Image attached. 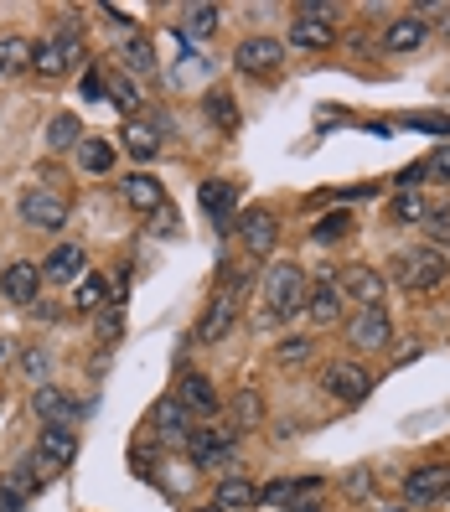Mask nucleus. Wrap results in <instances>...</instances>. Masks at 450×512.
<instances>
[{"label": "nucleus", "instance_id": "obj_42", "mask_svg": "<svg viewBox=\"0 0 450 512\" xmlns=\"http://www.w3.org/2000/svg\"><path fill=\"white\" fill-rule=\"evenodd\" d=\"M425 176H435V182H450V145H435V156L425 161Z\"/></svg>", "mask_w": 450, "mask_h": 512}, {"label": "nucleus", "instance_id": "obj_2", "mask_svg": "<svg viewBox=\"0 0 450 512\" xmlns=\"http://www.w3.org/2000/svg\"><path fill=\"white\" fill-rule=\"evenodd\" d=\"M394 280L404 285V290H435V285H445V275H450V259H445V249H430V244H419V249H404V254H394Z\"/></svg>", "mask_w": 450, "mask_h": 512}, {"label": "nucleus", "instance_id": "obj_47", "mask_svg": "<svg viewBox=\"0 0 450 512\" xmlns=\"http://www.w3.org/2000/svg\"><path fill=\"white\" fill-rule=\"evenodd\" d=\"M440 507H450V481H445V492H440Z\"/></svg>", "mask_w": 450, "mask_h": 512}, {"label": "nucleus", "instance_id": "obj_5", "mask_svg": "<svg viewBox=\"0 0 450 512\" xmlns=\"http://www.w3.org/2000/svg\"><path fill=\"white\" fill-rule=\"evenodd\" d=\"M321 388L326 394H332L337 404H363L368 394H373V378L357 368V363H332V368H321Z\"/></svg>", "mask_w": 450, "mask_h": 512}, {"label": "nucleus", "instance_id": "obj_48", "mask_svg": "<svg viewBox=\"0 0 450 512\" xmlns=\"http://www.w3.org/2000/svg\"><path fill=\"white\" fill-rule=\"evenodd\" d=\"M197 512H223V507H197Z\"/></svg>", "mask_w": 450, "mask_h": 512}, {"label": "nucleus", "instance_id": "obj_36", "mask_svg": "<svg viewBox=\"0 0 450 512\" xmlns=\"http://www.w3.org/2000/svg\"><path fill=\"white\" fill-rule=\"evenodd\" d=\"M419 228H425L430 249H445V244H450V202L430 207V213H425V223H419Z\"/></svg>", "mask_w": 450, "mask_h": 512}, {"label": "nucleus", "instance_id": "obj_21", "mask_svg": "<svg viewBox=\"0 0 450 512\" xmlns=\"http://www.w3.org/2000/svg\"><path fill=\"white\" fill-rule=\"evenodd\" d=\"M337 42V21H316V16H300L290 21V47H306V52H321Z\"/></svg>", "mask_w": 450, "mask_h": 512}, {"label": "nucleus", "instance_id": "obj_6", "mask_svg": "<svg viewBox=\"0 0 450 512\" xmlns=\"http://www.w3.org/2000/svg\"><path fill=\"white\" fill-rule=\"evenodd\" d=\"M388 337H394V321H388V311H383V306H363V311L352 316V326H347L352 352H383V347H388Z\"/></svg>", "mask_w": 450, "mask_h": 512}, {"label": "nucleus", "instance_id": "obj_13", "mask_svg": "<svg viewBox=\"0 0 450 512\" xmlns=\"http://www.w3.org/2000/svg\"><path fill=\"white\" fill-rule=\"evenodd\" d=\"M238 233H244V249L254 259H269V254H275V244H280V223H275L269 207H254V213L238 223Z\"/></svg>", "mask_w": 450, "mask_h": 512}, {"label": "nucleus", "instance_id": "obj_38", "mask_svg": "<svg viewBox=\"0 0 450 512\" xmlns=\"http://www.w3.org/2000/svg\"><path fill=\"white\" fill-rule=\"evenodd\" d=\"M311 352H316V347H311V337H285V342L275 347V357H280L285 368H300V363H311Z\"/></svg>", "mask_w": 450, "mask_h": 512}, {"label": "nucleus", "instance_id": "obj_3", "mask_svg": "<svg viewBox=\"0 0 450 512\" xmlns=\"http://www.w3.org/2000/svg\"><path fill=\"white\" fill-rule=\"evenodd\" d=\"M68 197L63 192H52V187H26L21 192V223L26 228H42V233H57V228H68Z\"/></svg>", "mask_w": 450, "mask_h": 512}, {"label": "nucleus", "instance_id": "obj_32", "mask_svg": "<svg viewBox=\"0 0 450 512\" xmlns=\"http://www.w3.org/2000/svg\"><path fill=\"white\" fill-rule=\"evenodd\" d=\"M347 233H352V213H326L311 228V244H342Z\"/></svg>", "mask_w": 450, "mask_h": 512}, {"label": "nucleus", "instance_id": "obj_8", "mask_svg": "<svg viewBox=\"0 0 450 512\" xmlns=\"http://www.w3.org/2000/svg\"><path fill=\"white\" fill-rule=\"evenodd\" d=\"M171 399L182 404L187 414H202V419H213L223 409V399H218V388H213V378H207V373H182V378H176V388H171Z\"/></svg>", "mask_w": 450, "mask_h": 512}, {"label": "nucleus", "instance_id": "obj_35", "mask_svg": "<svg viewBox=\"0 0 450 512\" xmlns=\"http://www.w3.org/2000/svg\"><path fill=\"white\" fill-rule=\"evenodd\" d=\"M388 213H394V223H414V228H419V223H425V213H430V202L419 197V192H399Z\"/></svg>", "mask_w": 450, "mask_h": 512}, {"label": "nucleus", "instance_id": "obj_33", "mask_svg": "<svg viewBox=\"0 0 450 512\" xmlns=\"http://www.w3.org/2000/svg\"><path fill=\"white\" fill-rule=\"evenodd\" d=\"M73 306H78V311H104V306H109L104 280H99V275H83V280L73 285Z\"/></svg>", "mask_w": 450, "mask_h": 512}, {"label": "nucleus", "instance_id": "obj_44", "mask_svg": "<svg viewBox=\"0 0 450 512\" xmlns=\"http://www.w3.org/2000/svg\"><path fill=\"white\" fill-rule=\"evenodd\" d=\"M378 187H342V192H332L337 202H357V197H373Z\"/></svg>", "mask_w": 450, "mask_h": 512}, {"label": "nucleus", "instance_id": "obj_28", "mask_svg": "<svg viewBox=\"0 0 450 512\" xmlns=\"http://www.w3.org/2000/svg\"><path fill=\"white\" fill-rule=\"evenodd\" d=\"M202 114L213 119L218 130H228V135L238 130V104H233V94H223V88H213V94L202 99Z\"/></svg>", "mask_w": 450, "mask_h": 512}, {"label": "nucleus", "instance_id": "obj_22", "mask_svg": "<svg viewBox=\"0 0 450 512\" xmlns=\"http://www.w3.org/2000/svg\"><path fill=\"white\" fill-rule=\"evenodd\" d=\"M342 295L352 300H363V306H378V295H383V275L368 264H347V275H342Z\"/></svg>", "mask_w": 450, "mask_h": 512}, {"label": "nucleus", "instance_id": "obj_10", "mask_svg": "<svg viewBox=\"0 0 450 512\" xmlns=\"http://www.w3.org/2000/svg\"><path fill=\"white\" fill-rule=\"evenodd\" d=\"M342 311H347L342 285H337L332 275H326V280H311V290H306V316H311V326H337Z\"/></svg>", "mask_w": 450, "mask_h": 512}, {"label": "nucleus", "instance_id": "obj_41", "mask_svg": "<svg viewBox=\"0 0 450 512\" xmlns=\"http://www.w3.org/2000/svg\"><path fill=\"white\" fill-rule=\"evenodd\" d=\"M404 125L409 130H430V135H450V119L445 114H409Z\"/></svg>", "mask_w": 450, "mask_h": 512}, {"label": "nucleus", "instance_id": "obj_49", "mask_svg": "<svg viewBox=\"0 0 450 512\" xmlns=\"http://www.w3.org/2000/svg\"><path fill=\"white\" fill-rule=\"evenodd\" d=\"M383 512H404V507H383Z\"/></svg>", "mask_w": 450, "mask_h": 512}, {"label": "nucleus", "instance_id": "obj_24", "mask_svg": "<svg viewBox=\"0 0 450 512\" xmlns=\"http://www.w3.org/2000/svg\"><path fill=\"white\" fill-rule=\"evenodd\" d=\"M150 425H156L161 435H171V440H187V435H192V430H187V425H192V414L176 404V399H161L156 409H150Z\"/></svg>", "mask_w": 450, "mask_h": 512}, {"label": "nucleus", "instance_id": "obj_4", "mask_svg": "<svg viewBox=\"0 0 450 512\" xmlns=\"http://www.w3.org/2000/svg\"><path fill=\"white\" fill-rule=\"evenodd\" d=\"M73 63H83V42L73 32H57V37L32 47V73L37 78H63Z\"/></svg>", "mask_w": 450, "mask_h": 512}, {"label": "nucleus", "instance_id": "obj_39", "mask_svg": "<svg viewBox=\"0 0 450 512\" xmlns=\"http://www.w3.org/2000/svg\"><path fill=\"white\" fill-rule=\"evenodd\" d=\"M21 373L42 388V383H47V373H52V352H47V347H32V352L21 357Z\"/></svg>", "mask_w": 450, "mask_h": 512}, {"label": "nucleus", "instance_id": "obj_19", "mask_svg": "<svg viewBox=\"0 0 450 512\" xmlns=\"http://www.w3.org/2000/svg\"><path fill=\"white\" fill-rule=\"evenodd\" d=\"M425 37H430V21L419 16V11H409V16H399V21H388L383 47H388V52H414Z\"/></svg>", "mask_w": 450, "mask_h": 512}, {"label": "nucleus", "instance_id": "obj_7", "mask_svg": "<svg viewBox=\"0 0 450 512\" xmlns=\"http://www.w3.org/2000/svg\"><path fill=\"white\" fill-rule=\"evenodd\" d=\"M233 63H238V73L269 78V73H280V63H285V42H275V37H249V42H238Z\"/></svg>", "mask_w": 450, "mask_h": 512}, {"label": "nucleus", "instance_id": "obj_18", "mask_svg": "<svg viewBox=\"0 0 450 512\" xmlns=\"http://www.w3.org/2000/svg\"><path fill=\"white\" fill-rule=\"evenodd\" d=\"M233 321H238V300H233V295H218L213 306L202 311V321H197L192 337H197V342H218V337H228V331H233Z\"/></svg>", "mask_w": 450, "mask_h": 512}, {"label": "nucleus", "instance_id": "obj_11", "mask_svg": "<svg viewBox=\"0 0 450 512\" xmlns=\"http://www.w3.org/2000/svg\"><path fill=\"white\" fill-rule=\"evenodd\" d=\"M37 290H42V264H32V259H16V264L0 269V295H6L11 306H32Z\"/></svg>", "mask_w": 450, "mask_h": 512}, {"label": "nucleus", "instance_id": "obj_37", "mask_svg": "<svg viewBox=\"0 0 450 512\" xmlns=\"http://www.w3.org/2000/svg\"><path fill=\"white\" fill-rule=\"evenodd\" d=\"M228 414L238 419V425H259V419H264V399H259V388H244V394H233Z\"/></svg>", "mask_w": 450, "mask_h": 512}, {"label": "nucleus", "instance_id": "obj_12", "mask_svg": "<svg viewBox=\"0 0 450 512\" xmlns=\"http://www.w3.org/2000/svg\"><path fill=\"white\" fill-rule=\"evenodd\" d=\"M445 481H450V466L445 461H430V466H414L404 476V502L409 507H425V502H440L445 492Z\"/></svg>", "mask_w": 450, "mask_h": 512}, {"label": "nucleus", "instance_id": "obj_30", "mask_svg": "<svg viewBox=\"0 0 450 512\" xmlns=\"http://www.w3.org/2000/svg\"><path fill=\"white\" fill-rule=\"evenodd\" d=\"M47 145L52 150H78L83 145V125H78L73 114H57L52 125H47Z\"/></svg>", "mask_w": 450, "mask_h": 512}, {"label": "nucleus", "instance_id": "obj_26", "mask_svg": "<svg viewBox=\"0 0 450 512\" xmlns=\"http://www.w3.org/2000/svg\"><path fill=\"white\" fill-rule=\"evenodd\" d=\"M119 63H125L130 73H156V47H150V37H119Z\"/></svg>", "mask_w": 450, "mask_h": 512}, {"label": "nucleus", "instance_id": "obj_34", "mask_svg": "<svg viewBox=\"0 0 450 512\" xmlns=\"http://www.w3.org/2000/svg\"><path fill=\"white\" fill-rule=\"evenodd\" d=\"M218 16H223L218 6H187V21H182V32H187L192 42H197V37H213V32H218Z\"/></svg>", "mask_w": 450, "mask_h": 512}, {"label": "nucleus", "instance_id": "obj_16", "mask_svg": "<svg viewBox=\"0 0 450 512\" xmlns=\"http://www.w3.org/2000/svg\"><path fill=\"white\" fill-rule=\"evenodd\" d=\"M32 409L47 419V425H73V419L83 414V404L73 399V394H63L57 383H42L37 394H32Z\"/></svg>", "mask_w": 450, "mask_h": 512}, {"label": "nucleus", "instance_id": "obj_23", "mask_svg": "<svg viewBox=\"0 0 450 512\" xmlns=\"http://www.w3.org/2000/svg\"><path fill=\"white\" fill-rule=\"evenodd\" d=\"M125 156L156 161V156H161V130L145 125V119H125Z\"/></svg>", "mask_w": 450, "mask_h": 512}, {"label": "nucleus", "instance_id": "obj_25", "mask_svg": "<svg viewBox=\"0 0 450 512\" xmlns=\"http://www.w3.org/2000/svg\"><path fill=\"white\" fill-rule=\"evenodd\" d=\"M259 502V487L249 476H223L218 481V502L213 507H223V512H238V507H254Z\"/></svg>", "mask_w": 450, "mask_h": 512}, {"label": "nucleus", "instance_id": "obj_1", "mask_svg": "<svg viewBox=\"0 0 450 512\" xmlns=\"http://www.w3.org/2000/svg\"><path fill=\"white\" fill-rule=\"evenodd\" d=\"M306 290H311V280H306V269L300 264H269V275H264V316L269 321H290V316H300L306 311Z\"/></svg>", "mask_w": 450, "mask_h": 512}, {"label": "nucleus", "instance_id": "obj_29", "mask_svg": "<svg viewBox=\"0 0 450 512\" xmlns=\"http://www.w3.org/2000/svg\"><path fill=\"white\" fill-rule=\"evenodd\" d=\"M78 166H83L88 176H104V171L114 166V145H109V140H83V145H78Z\"/></svg>", "mask_w": 450, "mask_h": 512}, {"label": "nucleus", "instance_id": "obj_46", "mask_svg": "<svg viewBox=\"0 0 450 512\" xmlns=\"http://www.w3.org/2000/svg\"><path fill=\"white\" fill-rule=\"evenodd\" d=\"M285 512H321V507H311V502H290Z\"/></svg>", "mask_w": 450, "mask_h": 512}, {"label": "nucleus", "instance_id": "obj_17", "mask_svg": "<svg viewBox=\"0 0 450 512\" xmlns=\"http://www.w3.org/2000/svg\"><path fill=\"white\" fill-rule=\"evenodd\" d=\"M83 269H88L83 244H57V249L42 259V280H52V285H78Z\"/></svg>", "mask_w": 450, "mask_h": 512}, {"label": "nucleus", "instance_id": "obj_27", "mask_svg": "<svg viewBox=\"0 0 450 512\" xmlns=\"http://www.w3.org/2000/svg\"><path fill=\"white\" fill-rule=\"evenodd\" d=\"M32 68V42L26 37H0V78H16Z\"/></svg>", "mask_w": 450, "mask_h": 512}, {"label": "nucleus", "instance_id": "obj_31", "mask_svg": "<svg viewBox=\"0 0 450 512\" xmlns=\"http://www.w3.org/2000/svg\"><path fill=\"white\" fill-rule=\"evenodd\" d=\"M104 99H109L119 114H135V109H140V88H135L125 73H114V78L104 83Z\"/></svg>", "mask_w": 450, "mask_h": 512}, {"label": "nucleus", "instance_id": "obj_9", "mask_svg": "<svg viewBox=\"0 0 450 512\" xmlns=\"http://www.w3.org/2000/svg\"><path fill=\"white\" fill-rule=\"evenodd\" d=\"M233 450H238V430H223V425H213V430H192V435H187V456H192V466H223Z\"/></svg>", "mask_w": 450, "mask_h": 512}, {"label": "nucleus", "instance_id": "obj_45", "mask_svg": "<svg viewBox=\"0 0 450 512\" xmlns=\"http://www.w3.org/2000/svg\"><path fill=\"white\" fill-rule=\"evenodd\" d=\"M83 94H88V99H104V78L88 73V78H83Z\"/></svg>", "mask_w": 450, "mask_h": 512}, {"label": "nucleus", "instance_id": "obj_40", "mask_svg": "<svg viewBox=\"0 0 450 512\" xmlns=\"http://www.w3.org/2000/svg\"><path fill=\"white\" fill-rule=\"evenodd\" d=\"M119 331H125V306L109 300V306L99 311V342H119Z\"/></svg>", "mask_w": 450, "mask_h": 512}, {"label": "nucleus", "instance_id": "obj_15", "mask_svg": "<svg viewBox=\"0 0 450 512\" xmlns=\"http://www.w3.org/2000/svg\"><path fill=\"white\" fill-rule=\"evenodd\" d=\"M119 197H125V207H135V213H145V218H156L161 207H166V187L156 182V176H145V171L125 176V187H119Z\"/></svg>", "mask_w": 450, "mask_h": 512}, {"label": "nucleus", "instance_id": "obj_43", "mask_svg": "<svg viewBox=\"0 0 450 512\" xmlns=\"http://www.w3.org/2000/svg\"><path fill=\"white\" fill-rule=\"evenodd\" d=\"M347 492H352V497H368V492H373V481H368V471H352V481H347Z\"/></svg>", "mask_w": 450, "mask_h": 512}, {"label": "nucleus", "instance_id": "obj_14", "mask_svg": "<svg viewBox=\"0 0 450 512\" xmlns=\"http://www.w3.org/2000/svg\"><path fill=\"white\" fill-rule=\"evenodd\" d=\"M37 456L52 466V471H63L78 461V430L73 425H42V440H37Z\"/></svg>", "mask_w": 450, "mask_h": 512}, {"label": "nucleus", "instance_id": "obj_20", "mask_svg": "<svg viewBox=\"0 0 450 512\" xmlns=\"http://www.w3.org/2000/svg\"><path fill=\"white\" fill-rule=\"evenodd\" d=\"M197 202H202V213L213 218L218 228H228V218H233V207H238V187H233V182H202Z\"/></svg>", "mask_w": 450, "mask_h": 512}]
</instances>
